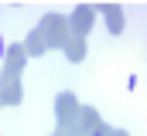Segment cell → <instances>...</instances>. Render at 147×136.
I'll use <instances>...</instances> for the list:
<instances>
[{
  "mask_svg": "<svg viewBox=\"0 0 147 136\" xmlns=\"http://www.w3.org/2000/svg\"><path fill=\"white\" fill-rule=\"evenodd\" d=\"M99 136H130V133H127V129H110V123H106V129H103Z\"/></svg>",
  "mask_w": 147,
  "mask_h": 136,
  "instance_id": "10",
  "label": "cell"
},
{
  "mask_svg": "<svg viewBox=\"0 0 147 136\" xmlns=\"http://www.w3.org/2000/svg\"><path fill=\"white\" fill-rule=\"evenodd\" d=\"M38 31H41V37H45L48 48H62V51H65V44H69V37H72L69 17H62V14H41Z\"/></svg>",
  "mask_w": 147,
  "mask_h": 136,
  "instance_id": "1",
  "label": "cell"
},
{
  "mask_svg": "<svg viewBox=\"0 0 147 136\" xmlns=\"http://www.w3.org/2000/svg\"><path fill=\"white\" fill-rule=\"evenodd\" d=\"M99 14H103V21H106V31L116 37V34H123V27H127V21H123V7L120 3H103L99 7Z\"/></svg>",
  "mask_w": 147,
  "mask_h": 136,
  "instance_id": "7",
  "label": "cell"
},
{
  "mask_svg": "<svg viewBox=\"0 0 147 136\" xmlns=\"http://www.w3.org/2000/svg\"><path fill=\"white\" fill-rule=\"evenodd\" d=\"M21 99H24L21 78H17V75H3V71H0V105H21Z\"/></svg>",
  "mask_w": 147,
  "mask_h": 136,
  "instance_id": "5",
  "label": "cell"
},
{
  "mask_svg": "<svg viewBox=\"0 0 147 136\" xmlns=\"http://www.w3.org/2000/svg\"><path fill=\"white\" fill-rule=\"evenodd\" d=\"M24 48H28V58H41L45 51H48V44H45V37H41V31H28V37H24Z\"/></svg>",
  "mask_w": 147,
  "mask_h": 136,
  "instance_id": "9",
  "label": "cell"
},
{
  "mask_svg": "<svg viewBox=\"0 0 147 136\" xmlns=\"http://www.w3.org/2000/svg\"><path fill=\"white\" fill-rule=\"evenodd\" d=\"M3 55H7V44H3V37H0V65H3Z\"/></svg>",
  "mask_w": 147,
  "mask_h": 136,
  "instance_id": "11",
  "label": "cell"
},
{
  "mask_svg": "<svg viewBox=\"0 0 147 136\" xmlns=\"http://www.w3.org/2000/svg\"><path fill=\"white\" fill-rule=\"evenodd\" d=\"M86 55H89V44H86V37H69V44H65V58L72 61V65H79V61H86Z\"/></svg>",
  "mask_w": 147,
  "mask_h": 136,
  "instance_id": "8",
  "label": "cell"
},
{
  "mask_svg": "<svg viewBox=\"0 0 147 136\" xmlns=\"http://www.w3.org/2000/svg\"><path fill=\"white\" fill-rule=\"evenodd\" d=\"M96 14H99V7H92V3H79L72 14H69V27H72L75 37H86V34L92 31V24H96Z\"/></svg>",
  "mask_w": 147,
  "mask_h": 136,
  "instance_id": "3",
  "label": "cell"
},
{
  "mask_svg": "<svg viewBox=\"0 0 147 136\" xmlns=\"http://www.w3.org/2000/svg\"><path fill=\"white\" fill-rule=\"evenodd\" d=\"M79 99H75V92H58L55 95V123L58 126H75V119H79Z\"/></svg>",
  "mask_w": 147,
  "mask_h": 136,
  "instance_id": "2",
  "label": "cell"
},
{
  "mask_svg": "<svg viewBox=\"0 0 147 136\" xmlns=\"http://www.w3.org/2000/svg\"><path fill=\"white\" fill-rule=\"evenodd\" d=\"M75 129L82 136H99L106 129V123H103V116H99L92 105H82V109H79V119H75Z\"/></svg>",
  "mask_w": 147,
  "mask_h": 136,
  "instance_id": "4",
  "label": "cell"
},
{
  "mask_svg": "<svg viewBox=\"0 0 147 136\" xmlns=\"http://www.w3.org/2000/svg\"><path fill=\"white\" fill-rule=\"evenodd\" d=\"M28 65V48L24 44H7V55H3V75H17L21 78V71Z\"/></svg>",
  "mask_w": 147,
  "mask_h": 136,
  "instance_id": "6",
  "label": "cell"
}]
</instances>
